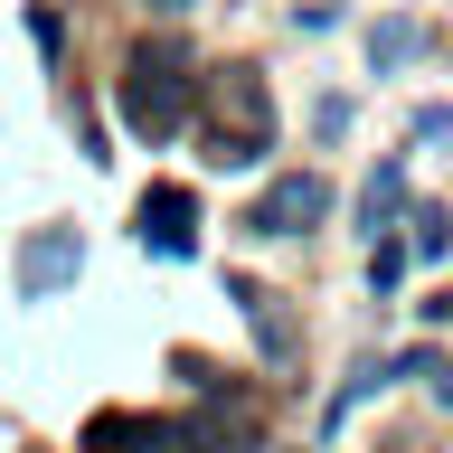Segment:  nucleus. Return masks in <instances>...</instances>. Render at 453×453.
<instances>
[{
    "label": "nucleus",
    "instance_id": "nucleus-12",
    "mask_svg": "<svg viewBox=\"0 0 453 453\" xmlns=\"http://www.w3.org/2000/svg\"><path fill=\"white\" fill-rule=\"evenodd\" d=\"M434 396H444V406H453V368H444V378H434Z\"/></svg>",
    "mask_w": 453,
    "mask_h": 453
},
{
    "label": "nucleus",
    "instance_id": "nucleus-9",
    "mask_svg": "<svg viewBox=\"0 0 453 453\" xmlns=\"http://www.w3.org/2000/svg\"><path fill=\"white\" fill-rule=\"evenodd\" d=\"M396 208H406V161H388V170H378V180H368V198H359L368 236H388V226H396Z\"/></svg>",
    "mask_w": 453,
    "mask_h": 453
},
{
    "label": "nucleus",
    "instance_id": "nucleus-3",
    "mask_svg": "<svg viewBox=\"0 0 453 453\" xmlns=\"http://www.w3.org/2000/svg\"><path fill=\"white\" fill-rule=\"evenodd\" d=\"M321 218H331V180H321V170H283V180H265V198L246 208L255 236H311Z\"/></svg>",
    "mask_w": 453,
    "mask_h": 453
},
{
    "label": "nucleus",
    "instance_id": "nucleus-10",
    "mask_svg": "<svg viewBox=\"0 0 453 453\" xmlns=\"http://www.w3.org/2000/svg\"><path fill=\"white\" fill-rule=\"evenodd\" d=\"M406 226H416V236H406V255H425V265H434V255L453 246V208H416Z\"/></svg>",
    "mask_w": 453,
    "mask_h": 453
},
{
    "label": "nucleus",
    "instance_id": "nucleus-5",
    "mask_svg": "<svg viewBox=\"0 0 453 453\" xmlns=\"http://www.w3.org/2000/svg\"><path fill=\"white\" fill-rule=\"evenodd\" d=\"M76 274H85V246H76V226H38V236L19 246V293H28V303L66 293Z\"/></svg>",
    "mask_w": 453,
    "mask_h": 453
},
{
    "label": "nucleus",
    "instance_id": "nucleus-7",
    "mask_svg": "<svg viewBox=\"0 0 453 453\" xmlns=\"http://www.w3.org/2000/svg\"><path fill=\"white\" fill-rule=\"evenodd\" d=\"M161 444H170V425H151V416H123V406L85 425V453H161Z\"/></svg>",
    "mask_w": 453,
    "mask_h": 453
},
{
    "label": "nucleus",
    "instance_id": "nucleus-11",
    "mask_svg": "<svg viewBox=\"0 0 453 453\" xmlns=\"http://www.w3.org/2000/svg\"><path fill=\"white\" fill-rule=\"evenodd\" d=\"M28 38H38V57H57L66 48V19H57V10H28Z\"/></svg>",
    "mask_w": 453,
    "mask_h": 453
},
{
    "label": "nucleus",
    "instance_id": "nucleus-2",
    "mask_svg": "<svg viewBox=\"0 0 453 453\" xmlns=\"http://www.w3.org/2000/svg\"><path fill=\"white\" fill-rule=\"evenodd\" d=\"M265 151H274L265 66H218V133H208V161H218V170H255Z\"/></svg>",
    "mask_w": 453,
    "mask_h": 453
},
{
    "label": "nucleus",
    "instance_id": "nucleus-4",
    "mask_svg": "<svg viewBox=\"0 0 453 453\" xmlns=\"http://www.w3.org/2000/svg\"><path fill=\"white\" fill-rule=\"evenodd\" d=\"M133 236H142V255H161V265H189L198 255V198L189 189H142V208H133Z\"/></svg>",
    "mask_w": 453,
    "mask_h": 453
},
{
    "label": "nucleus",
    "instance_id": "nucleus-1",
    "mask_svg": "<svg viewBox=\"0 0 453 453\" xmlns=\"http://www.w3.org/2000/svg\"><path fill=\"white\" fill-rule=\"evenodd\" d=\"M113 104H123V133L161 151V142H180V133H189V66H180V57H151V48H142L133 66H123V85H113Z\"/></svg>",
    "mask_w": 453,
    "mask_h": 453
},
{
    "label": "nucleus",
    "instance_id": "nucleus-8",
    "mask_svg": "<svg viewBox=\"0 0 453 453\" xmlns=\"http://www.w3.org/2000/svg\"><path fill=\"white\" fill-rule=\"evenodd\" d=\"M416 57H425V28L416 19H378V28H368V66H378V76L416 66Z\"/></svg>",
    "mask_w": 453,
    "mask_h": 453
},
{
    "label": "nucleus",
    "instance_id": "nucleus-13",
    "mask_svg": "<svg viewBox=\"0 0 453 453\" xmlns=\"http://www.w3.org/2000/svg\"><path fill=\"white\" fill-rule=\"evenodd\" d=\"M151 10H198V0H151Z\"/></svg>",
    "mask_w": 453,
    "mask_h": 453
},
{
    "label": "nucleus",
    "instance_id": "nucleus-6",
    "mask_svg": "<svg viewBox=\"0 0 453 453\" xmlns=\"http://www.w3.org/2000/svg\"><path fill=\"white\" fill-rule=\"evenodd\" d=\"M226 293H236V311H246V331H255V349H265V359L274 368H293V349H303V340H293V321H283V293H265V283H226Z\"/></svg>",
    "mask_w": 453,
    "mask_h": 453
}]
</instances>
